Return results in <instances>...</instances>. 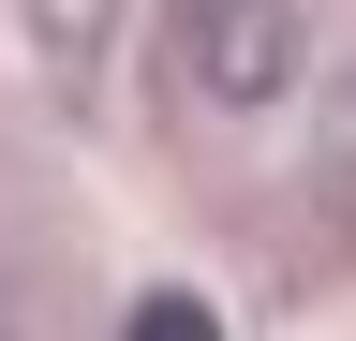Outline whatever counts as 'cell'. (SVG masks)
Listing matches in <instances>:
<instances>
[{
	"label": "cell",
	"instance_id": "obj_1",
	"mask_svg": "<svg viewBox=\"0 0 356 341\" xmlns=\"http://www.w3.org/2000/svg\"><path fill=\"white\" fill-rule=\"evenodd\" d=\"M119 341H222V312H208V297H134V312H119Z\"/></svg>",
	"mask_w": 356,
	"mask_h": 341
},
{
	"label": "cell",
	"instance_id": "obj_2",
	"mask_svg": "<svg viewBox=\"0 0 356 341\" xmlns=\"http://www.w3.org/2000/svg\"><path fill=\"white\" fill-rule=\"evenodd\" d=\"M0 341H15V326H0Z\"/></svg>",
	"mask_w": 356,
	"mask_h": 341
}]
</instances>
